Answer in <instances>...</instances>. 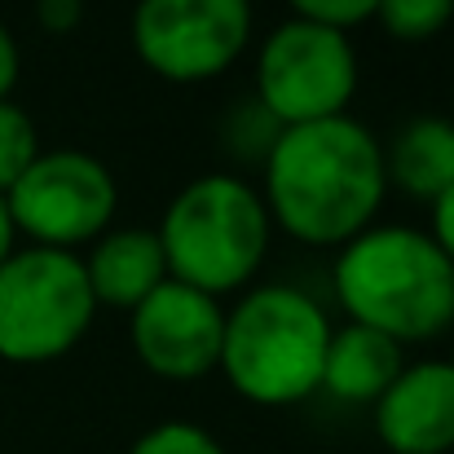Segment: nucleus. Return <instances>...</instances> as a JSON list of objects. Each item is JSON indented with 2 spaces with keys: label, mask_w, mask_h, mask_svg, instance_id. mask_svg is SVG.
Instances as JSON below:
<instances>
[{
  "label": "nucleus",
  "mask_w": 454,
  "mask_h": 454,
  "mask_svg": "<svg viewBox=\"0 0 454 454\" xmlns=\"http://www.w3.org/2000/svg\"><path fill=\"white\" fill-rule=\"evenodd\" d=\"M388 194L384 146L353 115L278 129L265 151V212L309 247H344L375 225Z\"/></svg>",
  "instance_id": "1"
},
{
  "label": "nucleus",
  "mask_w": 454,
  "mask_h": 454,
  "mask_svg": "<svg viewBox=\"0 0 454 454\" xmlns=\"http://www.w3.org/2000/svg\"><path fill=\"white\" fill-rule=\"evenodd\" d=\"M348 322L393 344H428L454 326V261L428 230L371 225L348 239L331 270Z\"/></svg>",
  "instance_id": "2"
},
{
  "label": "nucleus",
  "mask_w": 454,
  "mask_h": 454,
  "mask_svg": "<svg viewBox=\"0 0 454 454\" xmlns=\"http://www.w3.org/2000/svg\"><path fill=\"white\" fill-rule=\"evenodd\" d=\"M326 340L331 317L309 292L287 283L247 287L225 309L216 371L252 406H296L322 384Z\"/></svg>",
  "instance_id": "3"
},
{
  "label": "nucleus",
  "mask_w": 454,
  "mask_h": 454,
  "mask_svg": "<svg viewBox=\"0 0 454 454\" xmlns=\"http://www.w3.org/2000/svg\"><path fill=\"white\" fill-rule=\"evenodd\" d=\"M154 234L168 278L221 301L261 274L274 225L256 185L234 172H203L172 194Z\"/></svg>",
  "instance_id": "4"
},
{
  "label": "nucleus",
  "mask_w": 454,
  "mask_h": 454,
  "mask_svg": "<svg viewBox=\"0 0 454 454\" xmlns=\"http://www.w3.org/2000/svg\"><path fill=\"white\" fill-rule=\"evenodd\" d=\"M98 301L84 278V261L58 247H13L0 261V357L13 366H40L71 353Z\"/></svg>",
  "instance_id": "5"
},
{
  "label": "nucleus",
  "mask_w": 454,
  "mask_h": 454,
  "mask_svg": "<svg viewBox=\"0 0 454 454\" xmlns=\"http://www.w3.org/2000/svg\"><path fill=\"white\" fill-rule=\"evenodd\" d=\"M357 93V49L348 31L287 18L256 49V106L274 129L344 115Z\"/></svg>",
  "instance_id": "6"
},
{
  "label": "nucleus",
  "mask_w": 454,
  "mask_h": 454,
  "mask_svg": "<svg viewBox=\"0 0 454 454\" xmlns=\"http://www.w3.org/2000/svg\"><path fill=\"white\" fill-rule=\"evenodd\" d=\"M4 212L13 221V234L31 239V247L75 252L111 230L120 212V185L102 159L75 146H58L40 151L9 185Z\"/></svg>",
  "instance_id": "7"
},
{
  "label": "nucleus",
  "mask_w": 454,
  "mask_h": 454,
  "mask_svg": "<svg viewBox=\"0 0 454 454\" xmlns=\"http://www.w3.org/2000/svg\"><path fill=\"white\" fill-rule=\"evenodd\" d=\"M129 35L159 80L203 84L252 44V0H137Z\"/></svg>",
  "instance_id": "8"
},
{
  "label": "nucleus",
  "mask_w": 454,
  "mask_h": 454,
  "mask_svg": "<svg viewBox=\"0 0 454 454\" xmlns=\"http://www.w3.org/2000/svg\"><path fill=\"white\" fill-rule=\"evenodd\" d=\"M225 309L176 278H163L129 313V340L137 362L159 380H203L221 362Z\"/></svg>",
  "instance_id": "9"
},
{
  "label": "nucleus",
  "mask_w": 454,
  "mask_h": 454,
  "mask_svg": "<svg viewBox=\"0 0 454 454\" xmlns=\"http://www.w3.org/2000/svg\"><path fill=\"white\" fill-rule=\"evenodd\" d=\"M375 411V437L393 454H450L454 450V366L411 362L384 388Z\"/></svg>",
  "instance_id": "10"
},
{
  "label": "nucleus",
  "mask_w": 454,
  "mask_h": 454,
  "mask_svg": "<svg viewBox=\"0 0 454 454\" xmlns=\"http://www.w3.org/2000/svg\"><path fill=\"white\" fill-rule=\"evenodd\" d=\"M84 261V278L98 304L111 309H137L154 287L168 278V261L159 247V234L142 225H111L102 239L89 243Z\"/></svg>",
  "instance_id": "11"
},
{
  "label": "nucleus",
  "mask_w": 454,
  "mask_h": 454,
  "mask_svg": "<svg viewBox=\"0 0 454 454\" xmlns=\"http://www.w3.org/2000/svg\"><path fill=\"white\" fill-rule=\"evenodd\" d=\"M402 344H393L388 335L344 322L331 326L326 340V357H322V393H331L344 406H375L384 397V388L402 375Z\"/></svg>",
  "instance_id": "12"
},
{
  "label": "nucleus",
  "mask_w": 454,
  "mask_h": 454,
  "mask_svg": "<svg viewBox=\"0 0 454 454\" xmlns=\"http://www.w3.org/2000/svg\"><path fill=\"white\" fill-rule=\"evenodd\" d=\"M384 176L402 194L433 207L454 185V120L446 115L411 120L393 137V146H384Z\"/></svg>",
  "instance_id": "13"
},
{
  "label": "nucleus",
  "mask_w": 454,
  "mask_h": 454,
  "mask_svg": "<svg viewBox=\"0 0 454 454\" xmlns=\"http://www.w3.org/2000/svg\"><path fill=\"white\" fill-rule=\"evenodd\" d=\"M375 18L393 40H433L454 18V0H375Z\"/></svg>",
  "instance_id": "14"
},
{
  "label": "nucleus",
  "mask_w": 454,
  "mask_h": 454,
  "mask_svg": "<svg viewBox=\"0 0 454 454\" xmlns=\"http://www.w3.org/2000/svg\"><path fill=\"white\" fill-rule=\"evenodd\" d=\"M40 154V133L31 124V115L18 102H0V199L9 194V185L31 168V159Z\"/></svg>",
  "instance_id": "15"
},
{
  "label": "nucleus",
  "mask_w": 454,
  "mask_h": 454,
  "mask_svg": "<svg viewBox=\"0 0 454 454\" xmlns=\"http://www.w3.org/2000/svg\"><path fill=\"white\" fill-rule=\"evenodd\" d=\"M129 454H225V446L203 428V424H190V419H163L146 428Z\"/></svg>",
  "instance_id": "16"
},
{
  "label": "nucleus",
  "mask_w": 454,
  "mask_h": 454,
  "mask_svg": "<svg viewBox=\"0 0 454 454\" xmlns=\"http://www.w3.org/2000/svg\"><path fill=\"white\" fill-rule=\"evenodd\" d=\"M287 4H292V18L322 22L335 31H348V27L375 18V0H287Z\"/></svg>",
  "instance_id": "17"
},
{
  "label": "nucleus",
  "mask_w": 454,
  "mask_h": 454,
  "mask_svg": "<svg viewBox=\"0 0 454 454\" xmlns=\"http://www.w3.org/2000/svg\"><path fill=\"white\" fill-rule=\"evenodd\" d=\"M80 18H84V0H35V22H40L49 35L75 31Z\"/></svg>",
  "instance_id": "18"
},
{
  "label": "nucleus",
  "mask_w": 454,
  "mask_h": 454,
  "mask_svg": "<svg viewBox=\"0 0 454 454\" xmlns=\"http://www.w3.org/2000/svg\"><path fill=\"white\" fill-rule=\"evenodd\" d=\"M18 71H22V53H18V40H13V31L0 22V102L13 93V84H18Z\"/></svg>",
  "instance_id": "19"
},
{
  "label": "nucleus",
  "mask_w": 454,
  "mask_h": 454,
  "mask_svg": "<svg viewBox=\"0 0 454 454\" xmlns=\"http://www.w3.org/2000/svg\"><path fill=\"white\" fill-rule=\"evenodd\" d=\"M428 234L437 239V247L454 261V185L433 203V230H428Z\"/></svg>",
  "instance_id": "20"
},
{
  "label": "nucleus",
  "mask_w": 454,
  "mask_h": 454,
  "mask_svg": "<svg viewBox=\"0 0 454 454\" xmlns=\"http://www.w3.org/2000/svg\"><path fill=\"white\" fill-rule=\"evenodd\" d=\"M13 247H18V234H13V221H9V212H4V199H0V261H4Z\"/></svg>",
  "instance_id": "21"
},
{
  "label": "nucleus",
  "mask_w": 454,
  "mask_h": 454,
  "mask_svg": "<svg viewBox=\"0 0 454 454\" xmlns=\"http://www.w3.org/2000/svg\"><path fill=\"white\" fill-rule=\"evenodd\" d=\"M450 366H454V357H450Z\"/></svg>",
  "instance_id": "22"
}]
</instances>
